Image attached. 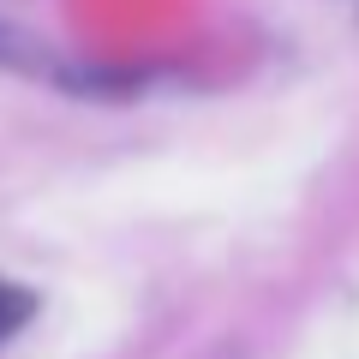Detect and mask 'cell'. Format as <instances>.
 <instances>
[{
  "label": "cell",
  "instance_id": "obj_1",
  "mask_svg": "<svg viewBox=\"0 0 359 359\" xmlns=\"http://www.w3.org/2000/svg\"><path fill=\"white\" fill-rule=\"evenodd\" d=\"M30 311H36V294L0 276V341H13V335L30 323Z\"/></svg>",
  "mask_w": 359,
  "mask_h": 359
},
{
  "label": "cell",
  "instance_id": "obj_2",
  "mask_svg": "<svg viewBox=\"0 0 359 359\" xmlns=\"http://www.w3.org/2000/svg\"><path fill=\"white\" fill-rule=\"evenodd\" d=\"M0 54H13V36H6V30H0Z\"/></svg>",
  "mask_w": 359,
  "mask_h": 359
},
{
  "label": "cell",
  "instance_id": "obj_3",
  "mask_svg": "<svg viewBox=\"0 0 359 359\" xmlns=\"http://www.w3.org/2000/svg\"><path fill=\"white\" fill-rule=\"evenodd\" d=\"M353 6H359V0H353Z\"/></svg>",
  "mask_w": 359,
  "mask_h": 359
}]
</instances>
